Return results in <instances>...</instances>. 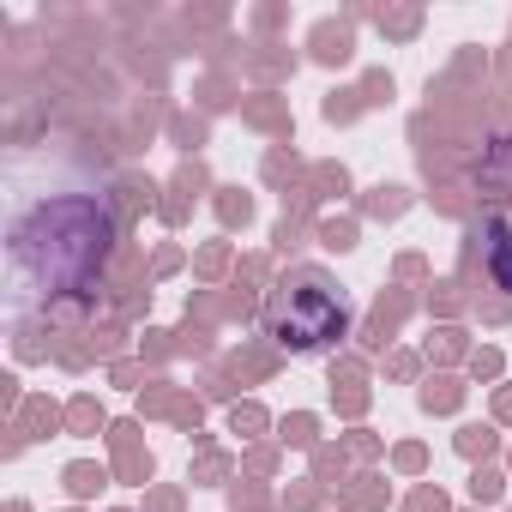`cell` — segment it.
I'll return each instance as SVG.
<instances>
[{
  "mask_svg": "<svg viewBox=\"0 0 512 512\" xmlns=\"http://www.w3.org/2000/svg\"><path fill=\"white\" fill-rule=\"evenodd\" d=\"M115 241V211L91 187H61L43 199H19L7 229V272L13 302H61L91 296Z\"/></svg>",
  "mask_w": 512,
  "mask_h": 512,
  "instance_id": "6da1fadb",
  "label": "cell"
},
{
  "mask_svg": "<svg viewBox=\"0 0 512 512\" xmlns=\"http://www.w3.org/2000/svg\"><path fill=\"white\" fill-rule=\"evenodd\" d=\"M266 332H272V344H284L296 356L332 350L350 332V302L338 296V284L326 272L302 266V272L278 278V290L266 296Z\"/></svg>",
  "mask_w": 512,
  "mask_h": 512,
  "instance_id": "7a4b0ae2",
  "label": "cell"
}]
</instances>
